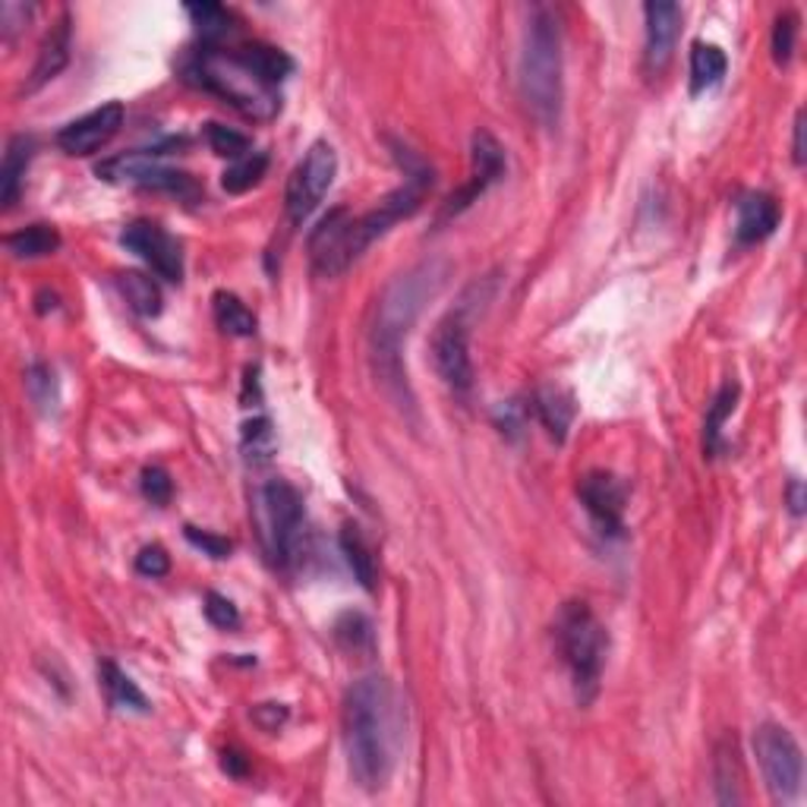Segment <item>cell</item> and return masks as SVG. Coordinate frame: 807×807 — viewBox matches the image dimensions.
<instances>
[{
    "label": "cell",
    "instance_id": "603a6c76",
    "mask_svg": "<svg viewBox=\"0 0 807 807\" xmlns=\"http://www.w3.org/2000/svg\"><path fill=\"white\" fill-rule=\"evenodd\" d=\"M725 70H728V58L720 44L694 42L691 48V92L694 95L723 83Z\"/></svg>",
    "mask_w": 807,
    "mask_h": 807
},
{
    "label": "cell",
    "instance_id": "f546056e",
    "mask_svg": "<svg viewBox=\"0 0 807 807\" xmlns=\"http://www.w3.org/2000/svg\"><path fill=\"white\" fill-rule=\"evenodd\" d=\"M187 13L206 48H215L230 35V13L221 3H187Z\"/></svg>",
    "mask_w": 807,
    "mask_h": 807
},
{
    "label": "cell",
    "instance_id": "bcb514c9",
    "mask_svg": "<svg viewBox=\"0 0 807 807\" xmlns=\"http://www.w3.org/2000/svg\"><path fill=\"white\" fill-rule=\"evenodd\" d=\"M225 769H230L234 776H244L247 764H244V757H240V754H225Z\"/></svg>",
    "mask_w": 807,
    "mask_h": 807
},
{
    "label": "cell",
    "instance_id": "d6986e66",
    "mask_svg": "<svg viewBox=\"0 0 807 807\" xmlns=\"http://www.w3.org/2000/svg\"><path fill=\"white\" fill-rule=\"evenodd\" d=\"M32 155H35V139H32V136H22L20 133V136H13V139L7 143L3 165H0V203H3V208L17 206Z\"/></svg>",
    "mask_w": 807,
    "mask_h": 807
},
{
    "label": "cell",
    "instance_id": "4dcf8cb0",
    "mask_svg": "<svg viewBox=\"0 0 807 807\" xmlns=\"http://www.w3.org/2000/svg\"><path fill=\"white\" fill-rule=\"evenodd\" d=\"M266 167H269V155L266 152H249L247 158H240V162H234V165L221 174V187L228 189V193H247L252 189L262 177H266Z\"/></svg>",
    "mask_w": 807,
    "mask_h": 807
},
{
    "label": "cell",
    "instance_id": "ba28073f",
    "mask_svg": "<svg viewBox=\"0 0 807 807\" xmlns=\"http://www.w3.org/2000/svg\"><path fill=\"white\" fill-rule=\"evenodd\" d=\"M754 754L764 773V783L776 805H792L801 792L805 757L795 735L776 723H764L754 732Z\"/></svg>",
    "mask_w": 807,
    "mask_h": 807
},
{
    "label": "cell",
    "instance_id": "f6af8a7d",
    "mask_svg": "<svg viewBox=\"0 0 807 807\" xmlns=\"http://www.w3.org/2000/svg\"><path fill=\"white\" fill-rule=\"evenodd\" d=\"M795 165H805V111L795 117Z\"/></svg>",
    "mask_w": 807,
    "mask_h": 807
},
{
    "label": "cell",
    "instance_id": "5bb4252c",
    "mask_svg": "<svg viewBox=\"0 0 807 807\" xmlns=\"http://www.w3.org/2000/svg\"><path fill=\"white\" fill-rule=\"evenodd\" d=\"M124 126V104L107 102L95 111L83 114L80 121L66 124L58 133V145L61 152L73 155V158H85V155H95L99 148L111 143Z\"/></svg>",
    "mask_w": 807,
    "mask_h": 807
},
{
    "label": "cell",
    "instance_id": "9c48e42d",
    "mask_svg": "<svg viewBox=\"0 0 807 807\" xmlns=\"http://www.w3.org/2000/svg\"><path fill=\"white\" fill-rule=\"evenodd\" d=\"M433 363L438 379L457 394L474 389V356H470V315L467 307L452 310L433 329Z\"/></svg>",
    "mask_w": 807,
    "mask_h": 807
},
{
    "label": "cell",
    "instance_id": "8fae6325",
    "mask_svg": "<svg viewBox=\"0 0 807 807\" xmlns=\"http://www.w3.org/2000/svg\"><path fill=\"white\" fill-rule=\"evenodd\" d=\"M158 155H167V152L155 148V152H130L121 158H111V162L99 165V177L111 180V184L165 189V193L184 196V199L199 196V187L193 184V177L184 170H170V167L158 165Z\"/></svg>",
    "mask_w": 807,
    "mask_h": 807
},
{
    "label": "cell",
    "instance_id": "7a4b0ae2",
    "mask_svg": "<svg viewBox=\"0 0 807 807\" xmlns=\"http://www.w3.org/2000/svg\"><path fill=\"white\" fill-rule=\"evenodd\" d=\"M448 278L445 266L438 262H423L407 275H397L389 288L382 290L375 303L373 329H370V353L379 382L385 392L392 394L394 404L414 407V394L407 385V370H404V341L420 319L423 307L442 290Z\"/></svg>",
    "mask_w": 807,
    "mask_h": 807
},
{
    "label": "cell",
    "instance_id": "b9f144b4",
    "mask_svg": "<svg viewBox=\"0 0 807 807\" xmlns=\"http://www.w3.org/2000/svg\"><path fill=\"white\" fill-rule=\"evenodd\" d=\"M498 426H501V433L515 435L524 426V407H518L515 401H508V404H501L498 407Z\"/></svg>",
    "mask_w": 807,
    "mask_h": 807
},
{
    "label": "cell",
    "instance_id": "cb8c5ba5",
    "mask_svg": "<svg viewBox=\"0 0 807 807\" xmlns=\"http://www.w3.org/2000/svg\"><path fill=\"white\" fill-rule=\"evenodd\" d=\"M211 312H215V322L225 334H234V338H252L256 334V315L247 310V303L237 293L218 290L211 297Z\"/></svg>",
    "mask_w": 807,
    "mask_h": 807
},
{
    "label": "cell",
    "instance_id": "d6a6232c",
    "mask_svg": "<svg viewBox=\"0 0 807 807\" xmlns=\"http://www.w3.org/2000/svg\"><path fill=\"white\" fill-rule=\"evenodd\" d=\"M206 139L215 155L230 158V162H240V158H247L252 152V139L225 124H206Z\"/></svg>",
    "mask_w": 807,
    "mask_h": 807
},
{
    "label": "cell",
    "instance_id": "52a82bcc",
    "mask_svg": "<svg viewBox=\"0 0 807 807\" xmlns=\"http://www.w3.org/2000/svg\"><path fill=\"white\" fill-rule=\"evenodd\" d=\"M262 511V539L269 559L278 568H290L297 561L300 537H303V498L288 479H271L259 493Z\"/></svg>",
    "mask_w": 807,
    "mask_h": 807
},
{
    "label": "cell",
    "instance_id": "e0dca14e",
    "mask_svg": "<svg viewBox=\"0 0 807 807\" xmlns=\"http://www.w3.org/2000/svg\"><path fill=\"white\" fill-rule=\"evenodd\" d=\"M779 203L769 193H747L738 203V221H735V237L738 244H764L773 230L779 228Z\"/></svg>",
    "mask_w": 807,
    "mask_h": 807
},
{
    "label": "cell",
    "instance_id": "60d3db41",
    "mask_svg": "<svg viewBox=\"0 0 807 807\" xmlns=\"http://www.w3.org/2000/svg\"><path fill=\"white\" fill-rule=\"evenodd\" d=\"M29 13H32V7H25V3H13V0H7V3H0V32H3V39L10 42L13 39V32L25 25L29 20Z\"/></svg>",
    "mask_w": 807,
    "mask_h": 807
},
{
    "label": "cell",
    "instance_id": "2e32d148",
    "mask_svg": "<svg viewBox=\"0 0 807 807\" xmlns=\"http://www.w3.org/2000/svg\"><path fill=\"white\" fill-rule=\"evenodd\" d=\"M578 496L587 508V515L602 527V534H621L624 530V501L628 493L621 486L619 476L593 470L580 479Z\"/></svg>",
    "mask_w": 807,
    "mask_h": 807
},
{
    "label": "cell",
    "instance_id": "ab89813d",
    "mask_svg": "<svg viewBox=\"0 0 807 807\" xmlns=\"http://www.w3.org/2000/svg\"><path fill=\"white\" fill-rule=\"evenodd\" d=\"M170 493H174V483L170 476L162 470V467H145L143 470V496L152 501V505H167L170 501Z\"/></svg>",
    "mask_w": 807,
    "mask_h": 807
},
{
    "label": "cell",
    "instance_id": "e575fe53",
    "mask_svg": "<svg viewBox=\"0 0 807 807\" xmlns=\"http://www.w3.org/2000/svg\"><path fill=\"white\" fill-rule=\"evenodd\" d=\"M795 39H798V13L795 10H783L773 25V61L786 66L795 54Z\"/></svg>",
    "mask_w": 807,
    "mask_h": 807
},
{
    "label": "cell",
    "instance_id": "7bdbcfd3",
    "mask_svg": "<svg viewBox=\"0 0 807 807\" xmlns=\"http://www.w3.org/2000/svg\"><path fill=\"white\" fill-rule=\"evenodd\" d=\"M288 720V710L281 704H262V706H256V723L262 725V728H278V725L284 723Z\"/></svg>",
    "mask_w": 807,
    "mask_h": 807
},
{
    "label": "cell",
    "instance_id": "f1b7e54d",
    "mask_svg": "<svg viewBox=\"0 0 807 807\" xmlns=\"http://www.w3.org/2000/svg\"><path fill=\"white\" fill-rule=\"evenodd\" d=\"M275 448H278V442H275V430H271V423L266 416H252L249 423H244V433H240V452L247 457V464L252 467H262V464H269L271 457H275Z\"/></svg>",
    "mask_w": 807,
    "mask_h": 807
},
{
    "label": "cell",
    "instance_id": "44dd1931",
    "mask_svg": "<svg viewBox=\"0 0 807 807\" xmlns=\"http://www.w3.org/2000/svg\"><path fill=\"white\" fill-rule=\"evenodd\" d=\"M575 397L561 389H539L534 394V414L537 420L546 426V433L552 435L556 442H565L568 438V430L575 423Z\"/></svg>",
    "mask_w": 807,
    "mask_h": 807
},
{
    "label": "cell",
    "instance_id": "1f68e13d",
    "mask_svg": "<svg viewBox=\"0 0 807 807\" xmlns=\"http://www.w3.org/2000/svg\"><path fill=\"white\" fill-rule=\"evenodd\" d=\"M738 783H742V766H738V751L735 742H723L716 747V786H720V801L723 805H738Z\"/></svg>",
    "mask_w": 807,
    "mask_h": 807
},
{
    "label": "cell",
    "instance_id": "d590c367",
    "mask_svg": "<svg viewBox=\"0 0 807 807\" xmlns=\"http://www.w3.org/2000/svg\"><path fill=\"white\" fill-rule=\"evenodd\" d=\"M25 385H29V394H32V401L42 407V411H51L54 404H58V382H54V373L44 366V363H35L32 370H29V379H25Z\"/></svg>",
    "mask_w": 807,
    "mask_h": 807
},
{
    "label": "cell",
    "instance_id": "836d02e7",
    "mask_svg": "<svg viewBox=\"0 0 807 807\" xmlns=\"http://www.w3.org/2000/svg\"><path fill=\"white\" fill-rule=\"evenodd\" d=\"M334 638L344 643L348 650H353V653L356 650H370L373 646V624L360 612H348L334 624Z\"/></svg>",
    "mask_w": 807,
    "mask_h": 807
},
{
    "label": "cell",
    "instance_id": "7402d4cb",
    "mask_svg": "<svg viewBox=\"0 0 807 807\" xmlns=\"http://www.w3.org/2000/svg\"><path fill=\"white\" fill-rule=\"evenodd\" d=\"M99 679H102L104 697H107V704L114 706V710H136V713H148L152 710L143 691L136 687V682L114 660H102L99 663Z\"/></svg>",
    "mask_w": 807,
    "mask_h": 807
},
{
    "label": "cell",
    "instance_id": "30bf717a",
    "mask_svg": "<svg viewBox=\"0 0 807 807\" xmlns=\"http://www.w3.org/2000/svg\"><path fill=\"white\" fill-rule=\"evenodd\" d=\"M338 174V155L329 143H312L310 152L300 158V165L290 170L288 189H284V208L293 225H303L315 208L322 206L325 193L332 189Z\"/></svg>",
    "mask_w": 807,
    "mask_h": 807
},
{
    "label": "cell",
    "instance_id": "74e56055",
    "mask_svg": "<svg viewBox=\"0 0 807 807\" xmlns=\"http://www.w3.org/2000/svg\"><path fill=\"white\" fill-rule=\"evenodd\" d=\"M136 571L143 575V578H165L167 571H170V556L165 552V546H158V542H152V546H143L139 549V556H136Z\"/></svg>",
    "mask_w": 807,
    "mask_h": 807
},
{
    "label": "cell",
    "instance_id": "8992f818",
    "mask_svg": "<svg viewBox=\"0 0 807 807\" xmlns=\"http://www.w3.org/2000/svg\"><path fill=\"white\" fill-rule=\"evenodd\" d=\"M556 643H559L561 660L571 672L578 701L590 704L600 694L609 638L587 602L571 600L561 606L559 619H556Z\"/></svg>",
    "mask_w": 807,
    "mask_h": 807
},
{
    "label": "cell",
    "instance_id": "4fadbf2b",
    "mask_svg": "<svg viewBox=\"0 0 807 807\" xmlns=\"http://www.w3.org/2000/svg\"><path fill=\"white\" fill-rule=\"evenodd\" d=\"M501 174H505V148H501V143L493 133L479 130V133H474V170H470V180L448 196V203L442 208V218H457L461 211H467L486 189L496 184Z\"/></svg>",
    "mask_w": 807,
    "mask_h": 807
},
{
    "label": "cell",
    "instance_id": "ee69618b",
    "mask_svg": "<svg viewBox=\"0 0 807 807\" xmlns=\"http://www.w3.org/2000/svg\"><path fill=\"white\" fill-rule=\"evenodd\" d=\"M788 508H792V515L795 518H801L805 515V486H801V479H792L788 483Z\"/></svg>",
    "mask_w": 807,
    "mask_h": 807
},
{
    "label": "cell",
    "instance_id": "277c9868",
    "mask_svg": "<svg viewBox=\"0 0 807 807\" xmlns=\"http://www.w3.org/2000/svg\"><path fill=\"white\" fill-rule=\"evenodd\" d=\"M520 99L542 126H556L561 114V25L556 10L534 7L520 48Z\"/></svg>",
    "mask_w": 807,
    "mask_h": 807
},
{
    "label": "cell",
    "instance_id": "484cf974",
    "mask_svg": "<svg viewBox=\"0 0 807 807\" xmlns=\"http://www.w3.org/2000/svg\"><path fill=\"white\" fill-rule=\"evenodd\" d=\"M7 249L17 256V259H39V256H51L61 247V234L51 228V225H29V228L13 230L3 237Z\"/></svg>",
    "mask_w": 807,
    "mask_h": 807
},
{
    "label": "cell",
    "instance_id": "f35d334b",
    "mask_svg": "<svg viewBox=\"0 0 807 807\" xmlns=\"http://www.w3.org/2000/svg\"><path fill=\"white\" fill-rule=\"evenodd\" d=\"M206 619L211 621L215 628L230 631V628L240 624V612H237V606H234L228 597H221V593H206Z\"/></svg>",
    "mask_w": 807,
    "mask_h": 807
},
{
    "label": "cell",
    "instance_id": "ac0fdd59",
    "mask_svg": "<svg viewBox=\"0 0 807 807\" xmlns=\"http://www.w3.org/2000/svg\"><path fill=\"white\" fill-rule=\"evenodd\" d=\"M70 39H73V29H70V17L63 13L61 22L48 32V39L42 42V51H39L35 66H32V80L25 85V92H39L70 63Z\"/></svg>",
    "mask_w": 807,
    "mask_h": 807
},
{
    "label": "cell",
    "instance_id": "d4e9b609",
    "mask_svg": "<svg viewBox=\"0 0 807 807\" xmlns=\"http://www.w3.org/2000/svg\"><path fill=\"white\" fill-rule=\"evenodd\" d=\"M738 404V385L735 382H725L723 389L716 392L713 404L706 407V420H704V452L710 457H716L723 452V426L725 420L732 416Z\"/></svg>",
    "mask_w": 807,
    "mask_h": 807
},
{
    "label": "cell",
    "instance_id": "8d00e7d4",
    "mask_svg": "<svg viewBox=\"0 0 807 807\" xmlns=\"http://www.w3.org/2000/svg\"><path fill=\"white\" fill-rule=\"evenodd\" d=\"M184 537L196 546V549H203L206 556H211V559H228L230 552H234V542H230L228 537H218V534H208V530H199V527H193L189 524L187 530H184Z\"/></svg>",
    "mask_w": 807,
    "mask_h": 807
},
{
    "label": "cell",
    "instance_id": "83f0119b",
    "mask_svg": "<svg viewBox=\"0 0 807 807\" xmlns=\"http://www.w3.org/2000/svg\"><path fill=\"white\" fill-rule=\"evenodd\" d=\"M117 288H121L133 312H139V315H158L162 312V290L152 278H145L139 271H124L117 278Z\"/></svg>",
    "mask_w": 807,
    "mask_h": 807
},
{
    "label": "cell",
    "instance_id": "9a60e30c",
    "mask_svg": "<svg viewBox=\"0 0 807 807\" xmlns=\"http://www.w3.org/2000/svg\"><path fill=\"white\" fill-rule=\"evenodd\" d=\"M643 20H646V44H643V63L653 76H660L672 63L675 44L682 35V7L665 3V0H650L643 3Z\"/></svg>",
    "mask_w": 807,
    "mask_h": 807
},
{
    "label": "cell",
    "instance_id": "3957f363",
    "mask_svg": "<svg viewBox=\"0 0 807 807\" xmlns=\"http://www.w3.org/2000/svg\"><path fill=\"white\" fill-rule=\"evenodd\" d=\"M344 747L353 783L379 792L392 779L397 757V704L392 684L379 675L360 679L344 697Z\"/></svg>",
    "mask_w": 807,
    "mask_h": 807
},
{
    "label": "cell",
    "instance_id": "7c38bea8",
    "mask_svg": "<svg viewBox=\"0 0 807 807\" xmlns=\"http://www.w3.org/2000/svg\"><path fill=\"white\" fill-rule=\"evenodd\" d=\"M121 244L136 252L148 269L170 284L184 281V249L155 221H130L121 234Z\"/></svg>",
    "mask_w": 807,
    "mask_h": 807
},
{
    "label": "cell",
    "instance_id": "ffe728a7",
    "mask_svg": "<svg viewBox=\"0 0 807 807\" xmlns=\"http://www.w3.org/2000/svg\"><path fill=\"white\" fill-rule=\"evenodd\" d=\"M234 54H237V61L244 63L247 70H252V73H256L266 85H271V89L278 83H284L290 73H293V58H290L288 51L275 48V44L252 42L244 44V48H237Z\"/></svg>",
    "mask_w": 807,
    "mask_h": 807
},
{
    "label": "cell",
    "instance_id": "6da1fadb",
    "mask_svg": "<svg viewBox=\"0 0 807 807\" xmlns=\"http://www.w3.org/2000/svg\"><path fill=\"white\" fill-rule=\"evenodd\" d=\"M433 187V170L411 158L407 162V177L404 184L389 193L373 211L360 215V218H351L344 208L332 211L310 240V252H312V266L322 278H338L344 271L351 269L353 262L373 247L379 237H385L389 230L411 218L416 208L423 206L426 193Z\"/></svg>",
    "mask_w": 807,
    "mask_h": 807
},
{
    "label": "cell",
    "instance_id": "5b68a950",
    "mask_svg": "<svg viewBox=\"0 0 807 807\" xmlns=\"http://www.w3.org/2000/svg\"><path fill=\"white\" fill-rule=\"evenodd\" d=\"M184 80L225 99L230 107H237L252 121H269L281 104L278 92L237 61V54H221L215 48H203L184 63Z\"/></svg>",
    "mask_w": 807,
    "mask_h": 807
},
{
    "label": "cell",
    "instance_id": "4316f807",
    "mask_svg": "<svg viewBox=\"0 0 807 807\" xmlns=\"http://www.w3.org/2000/svg\"><path fill=\"white\" fill-rule=\"evenodd\" d=\"M341 552H344V559L351 565L353 578L360 580V587H363V590H375L373 546H370L366 537L360 534V527L348 524V527L341 530Z\"/></svg>",
    "mask_w": 807,
    "mask_h": 807
}]
</instances>
